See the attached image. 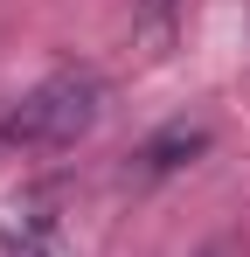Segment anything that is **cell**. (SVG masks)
<instances>
[{
    "label": "cell",
    "mask_w": 250,
    "mask_h": 257,
    "mask_svg": "<svg viewBox=\"0 0 250 257\" xmlns=\"http://www.w3.org/2000/svg\"><path fill=\"white\" fill-rule=\"evenodd\" d=\"M7 250L14 257H70V243H63V229H56L49 215H28V222L7 229Z\"/></svg>",
    "instance_id": "cell-2"
},
{
    "label": "cell",
    "mask_w": 250,
    "mask_h": 257,
    "mask_svg": "<svg viewBox=\"0 0 250 257\" xmlns=\"http://www.w3.org/2000/svg\"><path fill=\"white\" fill-rule=\"evenodd\" d=\"M104 111V84L90 70H56L28 97L0 104V146H77Z\"/></svg>",
    "instance_id": "cell-1"
},
{
    "label": "cell",
    "mask_w": 250,
    "mask_h": 257,
    "mask_svg": "<svg viewBox=\"0 0 250 257\" xmlns=\"http://www.w3.org/2000/svg\"><path fill=\"white\" fill-rule=\"evenodd\" d=\"M208 146V132H167V139H153L139 160H146V174H167V167H181L188 153H202Z\"/></svg>",
    "instance_id": "cell-3"
}]
</instances>
